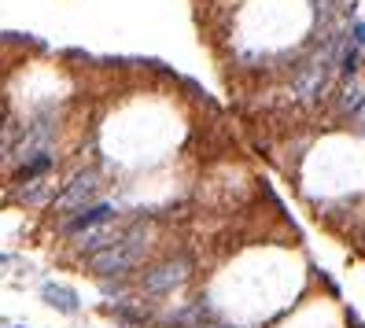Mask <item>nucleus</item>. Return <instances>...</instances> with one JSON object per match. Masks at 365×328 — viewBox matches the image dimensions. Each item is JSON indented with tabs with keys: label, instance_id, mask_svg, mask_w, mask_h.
Here are the masks:
<instances>
[{
	"label": "nucleus",
	"instance_id": "nucleus-8",
	"mask_svg": "<svg viewBox=\"0 0 365 328\" xmlns=\"http://www.w3.org/2000/svg\"><path fill=\"white\" fill-rule=\"evenodd\" d=\"M41 299H45L56 314H67V317H74L81 310L78 292L67 288V284H59V280H45V284H41Z\"/></svg>",
	"mask_w": 365,
	"mask_h": 328
},
{
	"label": "nucleus",
	"instance_id": "nucleus-13",
	"mask_svg": "<svg viewBox=\"0 0 365 328\" xmlns=\"http://www.w3.org/2000/svg\"><path fill=\"white\" fill-rule=\"evenodd\" d=\"M8 262H11V255H4V251H0V266H8Z\"/></svg>",
	"mask_w": 365,
	"mask_h": 328
},
{
	"label": "nucleus",
	"instance_id": "nucleus-5",
	"mask_svg": "<svg viewBox=\"0 0 365 328\" xmlns=\"http://www.w3.org/2000/svg\"><path fill=\"white\" fill-rule=\"evenodd\" d=\"M115 222H118V207H115L111 200H96V203L85 207V210H78L74 217H67V222H59V232L71 236V240H78V236H85V232L103 229V225H115Z\"/></svg>",
	"mask_w": 365,
	"mask_h": 328
},
{
	"label": "nucleus",
	"instance_id": "nucleus-1",
	"mask_svg": "<svg viewBox=\"0 0 365 328\" xmlns=\"http://www.w3.org/2000/svg\"><path fill=\"white\" fill-rule=\"evenodd\" d=\"M152 247H155V225L148 217H133V222H122V232L111 247L85 258V270L96 280H130L148 266Z\"/></svg>",
	"mask_w": 365,
	"mask_h": 328
},
{
	"label": "nucleus",
	"instance_id": "nucleus-15",
	"mask_svg": "<svg viewBox=\"0 0 365 328\" xmlns=\"http://www.w3.org/2000/svg\"><path fill=\"white\" fill-rule=\"evenodd\" d=\"M11 328H26V324H11Z\"/></svg>",
	"mask_w": 365,
	"mask_h": 328
},
{
	"label": "nucleus",
	"instance_id": "nucleus-4",
	"mask_svg": "<svg viewBox=\"0 0 365 328\" xmlns=\"http://www.w3.org/2000/svg\"><path fill=\"white\" fill-rule=\"evenodd\" d=\"M325 107L339 125H351L358 133V129L365 125V78L361 74L358 78H339Z\"/></svg>",
	"mask_w": 365,
	"mask_h": 328
},
{
	"label": "nucleus",
	"instance_id": "nucleus-14",
	"mask_svg": "<svg viewBox=\"0 0 365 328\" xmlns=\"http://www.w3.org/2000/svg\"><path fill=\"white\" fill-rule=\"evenodd\" d=\"M4 122H8V115H4V111H0V125H4Z\"/></svg>",
	"mask_w": 365,
	"mask_h": 328
},
{
	"label": "nucleus",
	"instance_id": "nucleus-2",
	"mask_svg": "<svg viewBox=\"0 0 365 328\" xmlns=\"http://www.w3.org/2000/svg\"><path fill=\"white\" fill-rule=\"evenodd\" d=\"M192 273H196V255H192L188 247H178V251H170L155 262H148V266L140 270V277H137V292L148 302L170 299L192 280Z\"/></svg>",
	"mask_w": 365,
	"mask_h": 328
},
{
	"label": "nucleus",
	"instance_id": "nucleus-12",
	"mask_svg": "<svg viewBox=\"0 0 365 328\" xmlns=\"http://www.w3.org/2000/svg\"><path fill=\"white\" fill-rule=\"evenodd\" d=\"M347 37H351V45H358L365 52V19L361 15H354L351 23H347Z\"/></svg>",
	"mask_w": 365,
	"mask_h": 328
},
{
	"label": "nucleus",
	"instance_id": "nucleus-3",
	"mask_svg": "<svg viewBox=\"0 0 365 328\" xmlns=\"http://www.w3.org/2000/svg\"><path fill=\"white\" fill-rule=\"evenodd\" d=\"M103 170L100 166H78L67 181L59 185V195H56V203H52V214L59 217V222H67V217H74L78 210H85L89 203L100 200V192H103Z\"/></svg>",
	"mask_w": 365,
	"mask_h": 328
},
{
	"label": "nucleus",
	"instance_id": "nucleus-6",
	"mask_svg": "<svg viewBox=\"0 0 365 328\" xmlns=\"http://www.w3.org/2000/svg\"><path fill=\"white\" fill-rule=\"evenodd\" d=\"M59 185L63 181H56V178H41V181H30V185H19V188H11V200L19 203V207H26V210H52V203H56V195H59Z\"/></svg>",
	"mask_w": 365,
	"mask_h": 328
},
{
	"label": "nucleus",
	"instance_id": "nucleus-10",
	"mask_svg": "<svg viewBox=\"0 0 365 328\" xmlns=\"http://www.w3.org/2000/svg\"><path fill=\"white\" fill-rule=\"evenodd\" d=\"M111 317L125 328H144V324H152L159 314L155 310H148V306H137V299H122V302H111Z\"/></svg>",
	"mask_w": 365,
	"mask_h": 328
},
{
	"label": "nucleus",
	"instance_id": "nucleus-11",
	"mask_svg": "<svg viewBox=\"0 0 365 328\" xmlns=\"http://www.w3.org/2000/svg\"><path fill=\"white\" fill-rule=\"evenodd\" d=\"M361 67H365V52L347 41V45H343V52H339V63H336V81H339V78H358Z\"/></svg>",
	"mask_w": 365,
	"mask_h": 328
},
{
	"label": "nucleus",
	"instance_id": "nucleus-9",
	"mask_svg": "<svg viewBox=\"0 0 365 328\" xmlns=\"http://www.w3.org/2000/svg\"><path fill=\"white\" fill-rule=\"evenodd\" d=\"M118 232H122L118 222H115V225H103V229H93V232H85V236L74 240V255H78V258H93V255H100L103 247H111L115 240H118Z\"/></svg>",
	"mask_w": 365,
	"mask_h": 328
},
{
	"label": "nucleus",
	"instance_id": "nucleus-7",
	"mask_svg": "<svg viewBox=\"0 0 365 328\" xmlns=\"http://www.w3.org/2000/svg\"><path fill=\"white\" fill-rule=\"evenodd\" d=\"M52 170H56V151H41V155L23 159L8 173V185L19 188V185H30V181H41V178H52Z\"/></svg>",
	"mask_w": 365,
	"mask_h": 328
}]
</instances>
